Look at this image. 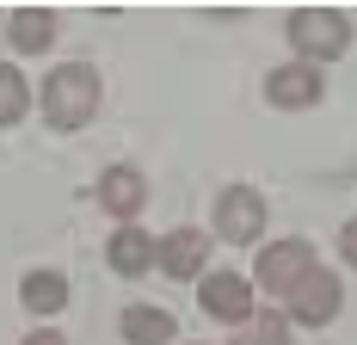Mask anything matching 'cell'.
<instances>
[{
    "instance_id": "6da1fadb",
    "label": "cell",
    "mask_w": 357,
    "mask_h": 345,
    "mask_svg": "<svg viewBox=\"0 0 357 345\" xmlns=\"http://www.w3.org/2000/svg\"><path fill=\"white\" fill-rule=\"evenodd\" d=\"M43 117L56 124V130H80V124H93V111H99V74L86 68V62H62V68L43 80Z\"/></svg>"
},
{
    "instance_id": "4fadbf2b",
    "label": "cell",
    "mask_w": 357,
    "mask_h": 345,
    "mask_svg": "<svg viewBox=\"0 0 357 345\" xmlns=\"http://www.w3.org/2000/svg\"><path fill=\"white\" fill-rule=\"evenodd\" d=\"M234 345H289V314H278V309H252L247 321H241Z\"/></svg>"
},
{
    "instance_id": "3957f363",
    "label": "cell",
    "mask_w": 357,
    "mask_h": 345,
    "mask_svg": "<svg viewBox=\"0 0 357 345\" xmlns=\"http://www.w3.org/2000/svg\"><path fill=\"white\" fill-rule=\"evenodd\" d=\"M259 228H265V198L252 185H228L215 198V241L247 247V241H259Z\"/></svg>"
},
{
    "instance_id": "9a60e30c",
    "label": "cell",
    "mask_w": 357,
    "mask_h": 345,
    "mask_svg": "<svg viewBox=\"0 0 357 345\" xmlns=\"http://www.w3.org/2000/svg\"><path fill=\"white\" fill-rule=\"evenodd\" d=\"M25 105H31L25 74L13 68V62H0V124H19V117H25Z\"/></svg>"
},
{
    "instance_id": "ba28073f",
    "label": "cell",
    "mask_w": 357,
    "mask_h": 345,
    "mask_svg": "<svg viewBox=\"0 0 357 345\" xmlns=\"http://www.w3.org/2000/svg\"><path fill=\"white\" fill-rule=\"evenodd\" d=\"M265 99L284 105V111H308V105L321 99V68H308V62L271 68V80H265Z\"/></svg>"
},
{
    "instance_id": "8992f818",
    "label": "cell",
    "mask_w": 357,
    "mask_h": 345,
    "mask_svg": "<svg viewBox=\"0 0 357 345\" xmlns=\"http://www.w3.org/2000/svg\"><path fill=\"white\" fill-rule=\"evenodd\" d=\"M197 302H204L210 321H234V327H241V321L252 314V284L241 272H210L204 290H197Z\"/></svg>"
},
{
    "instance_id": "9c48e42d",
    "label": "cell",
    "mask_w": 357,
    "mask_h": 345,
    "mask_svg": "<svg viewBox=\"0 0 357 345\" xmlns=\"http://www.w3.org/2000/svg\"><path fill=\"white\" fill-rule=\"evenodd\" d=\"M99 204H105L117 222H136V210L148 204V179L136 167H105V179H99Z\"/></svg>"
},
{
    "instance_id": "2e32d148",
    "label": "cell",
    "mask_w": 357,
    "mask_h": 345,
    "mask_svg": "<svg viewBox=\"0 0 357 345\" xmlns=\"http://www.w3.org/2000/svg\"><path fill=\"white\" fill-rule=\"evenodd\" d=\"M339 253H345V265H357V216L345 222V235H339Z\"/></svg>"
},
{
    "instance_id": "30bf717a",
    "label": "cell",
    "mask_w": 357,
    "mask_h": 345,
    "mask_svg": "<svg viewBox=\"0 0 357 345\" xmlns=\"http://www.w3.org/2000/svg\"><path fill=\"white\" fill-rule=\"evenodd\" d=\"M148 265H154V241H148L136 222H123L117 235H111V272H123V277H142Z\"/></svg>"
},
{
    "instance_id": "52a82bcc",
    "label": "cell",
    "mask_w": 357,
    "mask_h": 345,
    "mask_svg": "<svg viewBox=\"0 0 357 345\" xmlns=\"http://www.w3.org/2000/svg\"><path fill=\"white\" fill-rule=\"evenodd\" d=\"M204 259H210V235H197V228H173L167 241H154V265L167 277H197Z\"/></svg>"
},
{
    "instance_id": "5bb4252c",
    "label": "cell",
    "mask_w": 357,
    "mask_h": 345,
    "mask_svg": "<svg viewBox=\"0 0 357 345\" xmlns=\"http://www.w3.org/2000/svg\"><path fill=\"white\" fill-rule=\"evenodd\" d=\"M6 37H13V50H50L56 13H13V19H6Z\"/></svg>"
},
{
    "instance_id": "8fae6325",
    "label": "cell",
    "mask_w": 357,
    "mask_h": 345,
    "mask_svg": "<svg viewBox=\"0 0 357 345\" xmlns=\"http://www.w3.org/2000/svg\"><path fill=\"white\" fill-rule=\"evenodd\" d=\"M19 302H25L31 314H56L62 302H68V277H62V272H25Z\"/></svg>"
},
{
    "instance_id": "277c9868",
    "label": "cell",
    "mask_w": 357,
    "mask_h": 345,
    "mask_svg": "<svg viewBox=\"0 0 357 345\" xmlns=\"http://www.w3.org/2000/svg\"><path fill=\"white\" fill-rule=\"evenodd\" d=\"M308 272H314V247H308V241H278V247H265V253H259L252 284H259L265 296H289Z\"/></svg>"
},
{
    "instance_id": "5b68a950",
    "label": "cell",
    "mask_w": 357,
    "mask_h": 345,
    "mask_svg": "<svg viewBox=\"0 0 357 345\" xmlns=\"http://www.w3.org/2000/svg\"><path fill=\"white\" fill-rule=\"evenodd\" d=\"M284 309H289V321H302V327H326L333 314L345 309V290H339V277H333V272L314 265V272L284 296Z\"/></svg>"
},
{
    "instance_id": "7a4b0ae2",
    "label": "cell",
    "mask_w": 357,
    "mask_h": 345,
    "mask_svg": "<svg viewBox=\"0 0 357 345\" xmlns=\"http://www.w3.org/2000/svg\"><path fill=\"white\" fill-rule=\"evenodd\" d=\"M345 37H351V25H345L339 13H326V6H302V13L289 19V43L302 50L308 68H314V62H339V56H345Z\"/></svg>"
},
{
    "instance_id": "e0dca14e",
    "label": "cell",
    "mask_w": 357,
    "mask_h": 345,
    "mask_svg": "<svg viewBox=\"0 0 357 345\" xmlns=\"http://www.w3.org/2000/svg\"><path fill=\"white\" fill-rule=\"evenodd\" d=\"M19 345H68V339H62V333H50V327H43V333H25V339H19Z\"/></svg>"
},
{
    "instance_id": "7c38bea8",
    "label": "cell",
    "mask_w": 357,
    "mask_h": 345,
    "mask_svg": "<svg viewBox=\"0 0 357 345\" xmlns=\"http://www.w3.org/2000/svg\"><path fill=\"white\" fill-rule=\"evenodd\" d=\"M123 339L130 345H173L178 339V321L160 309H130L123 314Z\"/></svg>"
}]
</instances>
